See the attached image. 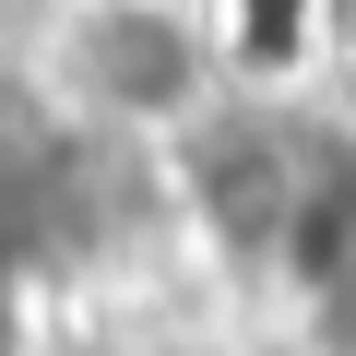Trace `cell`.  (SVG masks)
<instances>
[{"label": "cell", "mask_w": 356, "mask_h": 356, "mask_svg": "<svg viewBox=\"0 0 356 356\" xmlns=\"http://www.w3.org/2000/svg\"><path fill=\"white\" fill-rule=\"evenodd\" d=\"M24 83L83 143L178 154L238 107L250 60H238L226 0H60L24 24Z\"/></svg>", "instance_id": "obj_1"}, {"label": "cell", "mask_w": 356, "mask_h": 356, "mask_svg": "<svg viewBox=\"0 0 356 356\" xmlns=\"http://www.w3.org/2000/svg\"><path fill=\"white\" fill-rule=\"evenodd\" d=\"M13 13H24V24H36V13H60V0H13Z\"/></svg>", "instance_id": "obj_2"}]
</instances>
